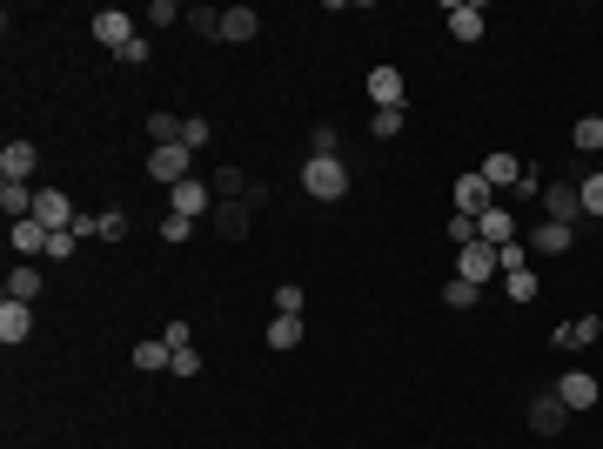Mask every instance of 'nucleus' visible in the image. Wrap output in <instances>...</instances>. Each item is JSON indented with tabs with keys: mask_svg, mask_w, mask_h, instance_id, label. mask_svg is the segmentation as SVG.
Listing matches in <instances>:
<instances>
[{
	"mask_svg": "<svg viewBox=\"0 0 603 449\" xmlns=\"http://www.w3.org/2000/svg\"><path fill=\"white\" fill-rule=\"evenodd\" d=\"M302 188H309V202H342L349 195V161L335 155V161H302Z\"/></svg>",
	"mask_w": 603,
	"mask_h": 449,
	"instance_id": "obj_1",
	"label": "nucleus"
},
{
	"mask_svg": "<svg viewBox=\"0 0 603 449\" xmlns=\"http://www.w3.org/2000/svg\"><path fill=\"white\" fill-rule=\"evenodd\" d=\"M550 389H557V403L570 409V416H577V409H597V403H603V382L590 376V369H563Z\"/></svg>",
	"mask_w": 603,
	"mask_h": 449,
	"instance_id": "obj_2",
	"label": "nucleus"
},
{
	"mask_svg": "<svg viewBox=\"0 0 603 449\" xmlns=\"http://www.w3.org/2000/svg\"><path fill=\"white\" fill-rule=\"evenodd\" d=\"M188 168H195V148H188V141H175V148H148V181H161V188L188 181Z\"/></svg>",
	"mask_w": 603,
	"mask_h": 449,
	"instance_id": "obj_3",
	"label": "nucleus"
},
{
	"mask_svg": "<svg viewBox=\"0 0 603 449\" xmlns=\"http://www.w3.org/2000/svg\"><path fill=\"white\" fill-rule=\"evenodd\" d=\"M456 275H463V282H476V289H490L496 275H503V262H496L490 242H469V248H456Z\"/></svg>",
	"mask_w": 603,
	"mask_h": 449,
	"instance_id": "obj_4",
	"label": "nucleus"
},
{
	"mask_svg": "<svg viewBox=\"0 0 603 449\" xmlns=\"http://www.w3.org/2000/svg\"><path fill=\"white\" fill-rule=\"evenodd\" d=\"M168 208H175V215H188V222H201V215H215V188H208V181H175V188H168Z\"/></svg>",
	"mask_w": 603,
	"mask_h": 449,
	"instance_id": "obj_5",
	"label": "nucleus"
},
{
	"mask_svg": "<svg viewBox=\"0 0 603 449\" xmlns=\"http://www.w3.org/2000/svg\"><path fill=\"white\" fill-rule=\"evenodd\" d=\"M94 41L108 47V54H121V47L134 41V34H141V27H134V14H121V7H101V14H94Z\"/></svg>",
	"mask_w": 603,
	"mask_h": 449,
	"instance_id": "obj_6",
	"label": "nucleus"
},
{
	"mask_svg": "<svg viewBox=\"0 0 603 449\" xmlns=\"http://www.w3.org/2000/svg\"><path fill=\"white\" fill-rule=\"evenodd\" d=\"M543 222H563V228H577V222H583L577 181H550V188H543Z\"/></svg>",
	"mask_w": 603,
	"mask_h": 449,
	"instance_id": "obj_7",
	"label": "nucleus"
},
{
	"mask_svg": "<svg viewBox=\"0 0 603 449\" xmlns=\"http://www.w3.org/2000/svg\"><path fill=\"white\" fill-rule=\"evenodd\" d=\"M570 242H577V228H563V222H536L530 235H523V248H530V255H543V262L570 255Z\"/></svg>",
	"mask_w": 603,
	"mask_h": 449,
	"instance_id": "obj_8",
	"label": "nucleus"
},
{
	"mask_svg": "<svg viewBox=\"0 0 603 449\" xmlns=\"http://www.w3.org/2000/svg\"><path fill=\"white\" fill-rule=\"evenodd\" d=\"M550 342L577 356V349H590V342H603V315H570V322H557V329H550Z\"/></svg>",
	"mask_w": 603,
	"mask_h": 449,
	"instance_id": "obj_9",
	"label": "nucleus"
},
{
	"mask_svg": "<svg viewBox=\"0 0 603 449\" xmlns=\"http://www.w3.org/2000/svg\"><path fill=\"white\" fill-rule=\"evenodd\" d=\"M74 215H81V208L67 202L61 188H34V222H41V228H54V235H61V228H74Z\"/></svg>",
	"mask_w": 603,
	"mask_h": 449,
	"instance_id": "obj_10",
	"label": "nucleus"
},
{
	"mask_svg": "<svg viewBox=\"0 0 603 449\" xmlns=\"http://www.w3.org/2000/svg\"><path fill=\"white\" fill-rule=\"evenodd\" d=\"M443 21H449V34H456V41H483V27H490V14H483V7H476V0H449L443 7Z\"/></svg>",
	"mask_w": 603,
	"mask_h": 449,
	"instance_id": "obj_11",
	"label": "nucleus"
},
{
	"mask_svg": "<svg viewBox=\"0 0 603 449\" xmlns=\"http://www.w3.org/2000/svg\"><path fill=\"white\" fill-rule=\"evenodd\" d=\"M34 168H41V148H34L27 135H14L7 148H0V181H27Z\"/></svg>",
	"mask_w": 603,
	"mask_h": 449,
	"instance_id": "obj_12",
	"label": "nucleus"
},
{
	"mask_svg": "<svg viewBox=\"0 0 603 449\" xmlns=\"http://www.w3.org/2000/svg\"><path fill=\"white\" fill-rule=\"evenodd\" d=\"M530 429H536V436H563V429H570V409L557 403V389L530 396Z\"/></svg>",
	"mask_w": 603,
	"mask_h": 449,
	"instance_id": "obj_13",
	"label": "nucleus"
},
{
	"mask_svg": "<svg viewBox=\"0 0 603 449\" xmlns=\"http://www.w3.org/2000/svg\"><path fill=\"white\" fill-rule=\"evenodd\" d=\"M476 242H490V248L516 242V215H510V202H490L483 215H476Z\"/></svg>",
	"mask_w": 603,
	"mask_h": 449,
	"instance_id": "obj_14",
	"label": "nucleus"
},
{
	"mask_svg": "<svg viewBox=\"0 0 603 449\" xmlns=\"http://www.w3.org/2000/svg\"><path fill=\"white\" fill-rule=\"evenodd\" d=\"M362 88H369V101H376V108H402V101H409V88H402V74L389 68V61H382V68H369V81H362Z\"/></svg>",
	"mask_w": 603,
	"mask_h": 449,
	"instance_id": "obj_15",
	"label": "nucleus"
},
{
	"mask_svg": "<svg viewBox=\"0 0 603 449\" xmlns=\"http://www.w3.org/2000/svg\"><path fill=\"white\" fill-rule=\"evenodd\" d=\"M47 242H54V228H41L34 222V215H27V222H7V248H14V255H47Z\"/></svg>",
	"mask_w": 603,
	"mask_h": 449,
	"instance_id": "obj_16",
	"label": "nucleus"
},
{
	"mask_svg": "<svg viewBox=\"0 0 603 449\" xmlns=\"http://www.w3.org/2000/svg\"><path fill=\"white\" fill-rule=\"evenodd\" d=\"M27 336H34V302H14V295H7V302H0V342L14 349V342H27Z\"/></svg>",
	"mask_w": 603,
	"mask_h": 449,
	"instance_id": "obj_17",
	"label": "nucleus"
},
{
	"mask_svg": "<svg viewBox=\"0 0 603 449\" xmlns=\"http://www.w3.org/2000/svg\"><path fill=\"white\" fill-rule=\"evenodd\" d=\"M449 195H456V215H483V208L496 202V188L483 175H456V188H449Z\"/></svg>",
	"mask_w": 603,
	"mask_h": 449,
	"instance_id": "obj_18",
	"label": "nucleus"
},
{
	"mask_svg": "<svg viewBox=\"0 0 603 449\" xmlns=\"http://www.w3.org/2000/svg\"><path fill=\"white\" fill-rule=\"evenodd\" d=\"M248 228H255V208H248V202H215V235L248 242Z\"/></svg>",
	"mask_w": 603,
	"mask_h": 449,
	"instance_id": "obj_19",
	"label": "nucleus"
},
{
	"mask_svg": "<svg viewBox=\"0 0 603 449\" xmlns=\"http://www.w3.org/2000/svg\"><path fill=\"white\" fill-rule=\"evenodd\" d=\"M302 336H309V329H302V315H275V322L262 329V342L275 349V356H289V349H302Z\"/></svg>",
	"mask_w": 603,
	"mask_h": 449,
	"instance_id": "obj_20",
	"label": "nucleus"
},
{
	"mask_svg": "<svg viewBox=\"0 0 603 449\" xmlns=\"http://www.w3.org/2000/svg\"><path fill=\"white\" fill-rule=\"evenodd\" d=\"M0 215L7 222H27L34 215V181H0Z\"/></svg>",
	"mask_w": 603,
	"mask_h": 449,
	"instance_id": "obj_21",
	"label": "nucleus"
},
{
	"mask_svg": "<svg viewBox=\"0 0 603 449\" xmlns=\"http://www.w3.org/2000/svg\"><path fill=\"white\" fill-rule=\"evenodd\" d=\"M255 34H262L255 7H222V41H255Z\"/></svg>",
	"mask_w": 603,
	"mask_h": 449,
	"instance_id": "obj_22",
	"label": "nucleus"
},
{
	"mask_svg": "<svg viewBox=\"0 0 603 449\" xmlns=\"http://www.w3.org/2000/svg\"><path fill=\"white\" fill-rule=\"evenodd\" d=\"M476 175L490 181V188H516V181H523V161H516V155H490Z\"/></svg>",
	"mask_w": 603,
	"mask_h": 449,
	"instance_id": "obj_23",
	"label": "nucleus"
},
{
	"mask_svg": "<svg viewBox=\"0 0 603 449\" xmlns=\"http://www.w3.org/2000/svg\"><path fill=\"white\" fill-rule=\"evenodd\" d=\"M168 362H175V349H168V342H134V369H141V376H155V369H168Z\"/></svg>",
	"mask_w": 603,
	"mask_h": 449,
	"instance_id": "obj_24",
	"label": "nucleus"
},
{
	"mask_svg": "<svg viewBox=\"0 0 603 449\" xmlns=\"http://www.w3.org/2000/svg\"><path fill=\"white\" fill-rule=\"evenodd\" d=\"M141 128H148V141H155V148H175V141H181V121H175L168 108H155L148 121H141Z\"/></svg>",
	"mask_w": 603,
	"mask_h": 449,
	"instance_id": "obj_25",
	"label": "nucleus"
},
{
	"mask_svg": "<svg viewBox=\"0 0 603 449\" xmlns=\"http://www.w3.org/2000/svg\"><path fill=\"white\" fill-rule=\"evenodd\" d=\"M309 155H315V161H335V155H342V128H335V121L309 128Z\"/></svg>",
	"mask_w": 603,
	"mask_h": 449,
	"instance_id": "obj_26",
	"label": "nucleus"
},
{
	"mask_svg": "<svg viewBox=\"0 0 603 449\" xmlns=\"http://www.w3.org/2000/svg\"><path fill=\"white\" fill-rule=\"evenodd\" d=\"M577 202H583L590 222H603V168H597V175H577Z\"/></svg>",
	"mask_w": 603,
	"mask_h": 449,
	"instance_id": "obj_27",
	"label": "nucleus"
},
{
	"mask_svg": "<svg viewBox=\"0 0 603 449\" xmlns=\"http://www.w3.org/2000/svg\"><path fill=\"white\" fill-rule=\"evenodd\" d=\"M7 295H14V302H34V295H41V269H34V262H21V269L7 275Z\"/></svg>",
	"mask_w": 603,
	"mask_h": 449,
	"instance_id": "obj_28",
	"label": "nucleus"
},
{
	"mask_svg": "<svg viewBox=\"0 0 603 449\" xmlns=\"http://www.w3.org/2000/svg\"><path fill=\"white\" fill-rule=\"evenodd\" d=\"M476 295H483L476 282H463V275H449V282H443V309H456V315H463V309H476Z\"/></svg>",
	"mask_w": 603,
	"mask_h": 449,
	"instance_id": "obj_29",
	"label": "nucleus"
},
{
	"mask_svg": "<svg viewBox=\"0 0 603 449\" xmlns=\"http://www.w3.org/2000/svg\"><path fill=\"white\" fill-rule=\"evenodd\" d=\"M570 141H577V155H597L603 148V114H583L577 128H570Z\"/></svg>",
	"mask_w": 603,
	"mask_h": 449,
	"instance_id": "obj_30",
	"label": "nucleus"
},
{
	"mask_svg": "<svg viewBox=\"0 0 603 449\" xmlns=\"http://www.w3.org/2000/svg\"><path fill=\"white\" fill-rule=\"evenodd\" d=\"M402 128H409V114H402V108H376V114H369V135H376V141H396Z\"/></svg>",
	"mask_w": 603,
	"mask_h": 449,
	"instance_id": "obj_31",
	"label": "nucleus"
},
{
	"mask_svg": "<svg viewBox=\"0 0 603 449\" xmlns=\"http://www.w3.org/2000/svg\"><path fill=\"white\" fill-rule=\"evenodd\" d=\"M536 289H543V282H536V269H516V275H503V295H510L516 309H523V302H536Z\"/></svg>",
	"mask_w": 603,
	"mask_h": 449,
	"instance_id": "obj_32",
	"label": "nucleus"
},
{
	"mask_svg": "<svg viewBox=\"0 0 603 449\" xmlns=\"http://www.w3.org/2000/svg\"><path fill=\"white\" fill-rule=\"evenodd\" d=\"M543 188H550V175H543L536 161H523V181H516L510 195H516V202H543Z\"/></svg>",
	"mask_w": 603,
	"mask_h": 449,
	"instance_id": "obj_33",
	"label": "nucleus"
},
{
	"mask_svg": "<svg viewBox=\"0 0 603 449\" xmlns=\"http://www.w3.org/2000/svg\"><path fill=\"white\" fill-rule=\"evenodd\" d=\"M188 27L201 41H222V7H188Z\"/></svg>",
	"mask_w": 603,
	"mask_h": 449,
	"instance_id": "obj_34",
	"label": "nucleus"
},
{
	"mask_svg": "<svg viewBox=\"0 0 603 449\" xmlns=\"http://www.w3.org/2000/svg\"><path fill=\"white\" fill-rule=\"evenodd\" d=\"M443 242L449 248H469V242H476V215H449V222H443Z\"/></svg>",
	"mask_w": 603,
	"mask_h": 449,
	"instance_id": "obj_35",
	"label": "nucleus"
},
{
	"mask_svg": "<svg viewBox=\"0 0 603 449\" xmlns=\"http://www.w3.org/2000/svg\"><path fill=\"white\" fill-rule=\"evenodd\" d=\"M161 242H195V222H188V215H175V208H168V215H161Z\"/></svg>",
	"mask_w": 603,
	"mask_h": 449,
	"instance_id": "obj_36",
	"label": "nucleus"
},
{
	"mask_svg": "<svg viewBox=\"0 0 603 449\" xmlns=\"http://www.w3.org/2000/svg\"><path fill=\"white\" fill-rule=\"evenodd\" d=\"M141 21H148V27H181V21H188V7H175V0H155Z\"/></svg>",
	"mask_w": 603,
	"mask_h": 449,
	"instance_id": "obj_37",
	"label": "nucleus"
},
{
	"mask_svg": "<svg viewBox=\"0 0 603 449\" xmlns=\"http://www.w3.org/2000/svg\"><path fill=\"white\" fill-rule=\"evenodd\" d=\"M302 309H309V289L282 282V289H275V315H302Z\"/></svg>",
	"mask_w": 603,
	"mask_h": 449,
	"instance_id": "obj_38",
	"label": "nucleus"
},
{
	"mask_svg": "<svg viewBox=\"0 0 603 449\" xmlns=\"http://www.w3.org/2000/svg\"><path fill=\"white\" fill-rule=\"evenodd\" d=\"M208 135H215V128H208V121H201V114H181V141H188V148H208Z\"/></svg>",
	"mask_w": 603,
	"mask_h": 449,
	"instance_id": "obj_39",
	"label": "nucleus"
},
{
	"mask_svg": "<svg viewBox=\"0 0 603 449\" xmlns=\"http://www.w3.org/2000/svg\"><path fill=\"white\" fill-rule=\"evenodd\" d=\"M121 61H128V68H148V61H155V41H148V34H134V41L121 47Z\"/></svg>",
	"mask_w": 603,
	"mask_h": 449,
	"instance_id": "obj_40",
	"label": "nucleus"
},
{
	"mask_svg": "<svg viewBox=\"0 0 603 449\" xmlns=\"http://www.w3.org/2000/svg\"><path fill=\"white\" fill-rule=\"evenodd\" d=\"M101 242H128V215L121 208H101Z\"/></svg>",
	"mask_w": 603,
	"mask_h": 449,
	"instance_id": "obj_41",
	"label": "nucleus"
},
{
	"mask_svg": "<svg viewBox=\"0 0 603 449\" xmlns=\"http://www.w3.org/2000/svg\"><path fill=\"white\" fill-rule=\"evenodd\" d=\"M496 262H503V275H516V269H530V248H523V242H503V248H496Z\"/></svg>",
	"mask_w": 603,
	"mask_h": 449,
	"instance_id": "obj_42",
	"label": "nucleus"
},
{
	"mask_svg": "<svg viewBox=\"0 0 603 449\" xmlns=\"http://www.w3.org/2000/svg\"><path fill=\"white\" fill-rule=\"evenodd\" d=\"M74 248H81V235H74V228H61V235L47 242V262H74Z\"/></svg>",
	"mask_w": 603,
	"mask_h": 449,
	"instance_id": "obj_43",
	"label": "nucleus"
},
{
	"mask_svg": "<svg viewBox=\"0 0 603 449\" xmlns=\"http://www.w3.org/2000/svg\"><path fill=\"white\" fill-rule=\"evenodd\" d=\"M168 369H175V376H201V349H195V342H188V349H175V362H168Z\"/></svg>",
	"mask_w": 603,
	"mask_h": 449,
	"instance_id": "obj_44",
	"label": "nucleus"
},
{
	"mask_svg": "<svg viewBox=\"0 0 603 449\" xmlns=\"http://www.w3.org/2000/svg\"><path fill=\"white\" fill-rule=\"evenodd\" d=\"M161 342H168V349H188V342H195V329H188V322H181V315H175V322L161 329Z\"/></svg>",
	"mask_w": 603,
	"mask_h": 449,
	"instance_id": "obj_45",
	"label": "nucleus"
}]
</instances>
